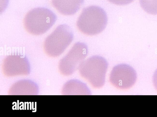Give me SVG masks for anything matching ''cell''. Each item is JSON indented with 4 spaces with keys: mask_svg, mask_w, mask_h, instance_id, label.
Returning a JSON list of instances; mask_svg holds the SVG:
<instances>
[{
    "mask_svg": "<svg viewBox=\"0 0 157 117\" xmlns=\"http://www.w3.org/2000/svg\"><path fill=\"white\" fill-rule=\"evenodd\" d=\"M108 21L107 14L101 7L91 6L84 8L78 18L77 26L81 32L94 35L102 32Z\"/></svg>",
    "mask_w": 157,
    "mask_h": 117,
    "instance_id": "1",
    "label": "cell"
},
{
    "mask_svg": "<svg viewBox=\"0 0 157 117\" xmlns=\"http://www.w3.org/2000/svg\"><path fill=\"white\" fill-rule=\"evenodd\" d=\"M136 79V72L130 65L120 64L114 66L109 76L111 84L116 88L121 90L130 88L135 84Z\"/></svg>",
    "mask_w": 157,
    "mask_h": 117,
    "instance_id": "5",
    "label": "cell"
},
{
    "mask_svg": "<svg viewBox=\"0 0 157 117\" xmlns=\"http://www.w3.org/2000/svg\"><path fill=\"white\" fill-rule=\"evenodd\" d=\"M73 37L72 30L69 26L64 24L60 25L45 39V50L50 55L59 56L69 45Z\"/></svg>",
    "mask_w": 157,
    "mask_h": 117,
    "instance_id": "4",
    "label": "cell"
},
{
    "mask_svg": "<svg viewBox=\"0 0 157 117\" xmlns=\"http://www.w3.org/2000/svg\"><path fill=\"white\" fill-rule=\"evenodd\" d=\"M88 52L87 45L81 42L76 43L61 61L67 74H72L78 69L86 57Z\"/></svg>",
    "mask_w": 157,
    "mask_h": 117,
    "instance_id": "6",
    "label": "cell"
},
{
    "mask_svg": "<svg viewBox=\"0 0 157 117\" xmlns=\"http://www.w3.org/2000/svg\"><path fill=\"white\" fill-rule=\"evenodd\" d=\"M110 2L118 5H126L131 3L134 0H107Z\"/></svg>",
    "mask_w": 157,
    "mask_h": 117,
    "instance_id": "10",
    "label": "cell"
},
{
    "mask_svg": "<svg viewBox=\"0 0 157 117\" xmlns=\"http://www.w3.org/2000/svg\"><path fill=\"white\" fill-rule=\"evenodd\" d=\"M71 93L74 95H90L89 88L84 83L78 80L71 81Z\"/></svg>",
    "mask_w": 157,
    "mask_h": 117,
    "instance_id": "8",
    "label": "cell"
},
{
    "mask_svg": "<svg viewBox=\"0 0 157 117\" xmlns=\"http://www.w3.org/2000/svg\"><path fill=\"white\" fill-rule=\"evenodd\" d=\"M153 81L155 88L157 91V69L155 71L153 76Z\"/></svg>",
    "mask_w": 157,
    "mask_h": 117,
    "instance_id": "11",
    "label": "cell"
},
{
    "mask_svg": "<svg viewBox=\"0 0 157 117\" xmlns=\"http://www.w3.org/2000/svg\"><path fill=\"white\" fill-rule=\"evenodd\" d=\"M54 7L61 14L71 15L76 13L84 3V0H51Z\"/></svg>",
    "mask_w": 157,
    "mask_h": 117,
    "instance_id": "7",
    "label": "cell"
},
{
    "mask_svg": "<svg viewBox=\"0 0 157 117\" xmlns=\"http://www.w3.org/2000/svg\"><path fill=\"white\" fill-rule=\"evenodd\" d=\"M57 19L56 15L44 8H34L25 15L23 25L26 31L34 35L43 34L53 25Z\"/></svg>",
    "mask_w": 157,
    "mask_h": 117,
    "instance_id": "3",
    "label": "cell"
},
{
    "mask_svg": "<svg viewBox=\"0 0 157 117\" xmlns=\"http://www.w3.org/2000/svg\"><path fill=\"white\" fill-rule=\"evenodd\" d=\"M108 67V63L104 57L95 55L84 60L78 70L80 75L93 87L99 88L105 84Z\"/></svg>",
    "mask_w": 157,
    "mask_h": 117,
    "instance_id": "2",
    "label": "cell"
},
{
    "mask_svg": "<svg viewBox=\"0 0 157 117\" xmlns=\"http://www.w3.org/2000/svg\"><path fill=\"white\" fill-rule=\"evenodd\" d=\"M141 7L146 13L157 15V0H139Z\"/></svg>",
    "mask_w": 157,
    "mask_h": 117,
    "instance_id": "9",
    "label": "cell"
}]
</instances>
